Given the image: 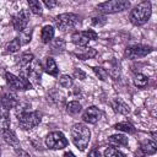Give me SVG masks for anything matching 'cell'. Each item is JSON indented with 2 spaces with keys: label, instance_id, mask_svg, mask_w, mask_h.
Instances as JSON below:
<instances>
[{
  "label": "cell",
  "instance_id": "cell-1",
  "mask_svg": "<svg viewBox=\"0 0 157 157\" xmlns=\"http://www.w3.org/2000/svg\"><path fill=\"white\" fill-rule=\"evenodd\" d=\"M152 13V5L150 1H142L137 4L129 15V20L134 26H142L145 25Z\"/></svg>",
  "mask_w": 157,
  "mask_h": 157
},
{
  "label": "cell",
  "instance_id": "cell-2",
  "mask_svg": "<svg viewBox=\"0 0 157 157\" xmlns=\"http://www.w3.org/2000/svg\"><path fill=\"white\" fill-rule=\"evenodd\" d=\"M70 134H71V140H72L74 145L80 151H83L88 146V142L91 139V131L85 124H82V123L75 124L71 128Z\"/></svg>",
  "mask_w": 157,
  "mask_h": 157
},
{
  "label": "cell",
  "instance_id": "cell-3",
  "mask_svg": "<svg viewBox=\"0 0 157 157\" xmlns=\"http://www.w3.org/2000/svg\"><path fill=\"white\" fill-rule=\"evenodd\" d=\"M18 125L22 130H32L37 125H39L42 120V114L38 110H29L17 117Z\"/></svg>",
  "mask_w": 157,
  "mask_h": 157
},
{
  "label": "cell",
  "instance_id": "cell-4",
  "mask_svg": "<svg viewBox=\"0 0 157 157\" xmlns=\"http://www.w3.org/2000/svg\"><path fill=\"white\" fill-rule=\"evenodd\" d=\"M78 22H80L78 15L72 13V12L60 13V15H58V16L54 17V25H55L56 28H59L60 31L71 29V28H74Z\"/></svg>",
  "mask_w": 157,
  "mask_h": 157
},
{
  "label": "cell",
  "instance_id": "cell-5",
  "mask_svg": "<svg viewBox=\"0 0 157 157\" xmlns=\"http://www.w3.org/2000/svg\"><path fill=\"white\" fill-rule=\"evenodd\" d=\"M129 7H130V1L128 0H112L98 4L96 9L102 13H115L128 10Z\"/></svg>",
  "mask_w": 157,
  "mask_h": 157
},
{
  "label": "cell",
  "instance_id": "cell-6",
  "mask_svg": "<svg viewBox=\"0 0 157 157\" xmlns=\"http://www.w3.org/2000/svg\"><path fill=\"white\" fill-rule=\"evenodd\" d=\"M44 142H45L47 147L50 148V150H63L69 144L67 139L65 137V135L61 131H52V132H49L45 136Z\"/></svg>",
  "mask_w": 157,
  "mask_h": 157
},
{
  "label": "cell",
  "instance_id": "cell-7",
  "mask_svg": "<svg viewBox=\"0 0 157 157\" xmlns=\"http://www.w3.org/2000/svg\"><path fill=\"white\" fill-rule=\"evenodd\" d=\"M18 97L16 94V92L10 88V87H6V88H2V91L0 92V104L2 107H5L6 109H11V108H15L17 104H18Z\"/></svg>",
  "mask_w": 157,
  "mask_h": 157
},
{
  "label": "cell",
  "instance_id": "cell-8",
  "mask_svg": "<svg viewBox=\"0 0 157 157\" xmlns=\"http://www.w3.org/2000/svg\"><path fill=\"white\" fill-rule=\"evenodd\" d=\"M153 50L152 47L150 45H144V44H134L130 45L125 49V56L129 59H139L144 58L147 54H150Z\"/></svg>",
  "mask_w": 157,
  "mask_h": 157
},
{
  "label": "cell",
  "instance_id": "cell-9",
  "mask_svg": "<svg viewBox=\"0 0 157 157\" xmlns=\"http://www.w3.org/2000/svg\"><path fill=\"white\" fill-rule=\"evenodd\" d=\"M29 21V12L27 10H20L12 16V26L17 32H22L26 29Z\"/></svg>",
  "mask_w": 157,
  "mask_h": 157
},
{
  "label": "cell",
  "instance_id": "cell-10",
  "mask_svg": "<svg viewBox=\"0 0 157 157\" xmlns=\"http://www.w3.org/2000/svg\"><path fill=\"white\" fill-rule=\"evenodd\" d=\"M27 71H28V78H31L34 83H39L40 82V77H42V72H43V69H42V65L39 61H36L33 60L29 66L27 67Z\"/></svg>",
  "mask_w": 157,
  "mask_h": 157
},
{
  "label": "cell",
  "instance_id": "cell-11",
  "mask_svg": "<svg viewBox=\"0 0 157 157\" xmlns=\"http://www.w3.org/2000/svg\"><path fill=\"white\" fill-rule=\"evenodd\" d=\"M101 110L96 107V105H91L88 108H86V110L83 112L82 114V119L85 123H88V124H96L99 118H101Z\"/></svg>",
  "mask_w": 157,
  "mask_h": 157
},
{
  "label": "cell",
  "instance_id": "cell-12",
  "mask_svg": "<svg viewBox=\"0 0 157 157\" xmlns=\"http://www.w3.org/2000/svg\"><path fill=\"white\" fill-rule=\"evenodd\" d=\"M0 134H1V136L4 139V141L7 145L12 146L13 148H18L20 147V141H18L16 134L13 132V130H11L10 128H1Z\"/></svg>",
  "mask_w": 157,
  "mask_h": 157
},
{
  "label": "cell",
  "instance_id": "cell-13",
  "mask_svg": "<svg viewBox=\"0 0 157 157\" xmlns=\"http://www.w3.org/2000/svg\"><path fill=\"white\" fill-rule=\"evenodd\" d=\"M110 105L113 108V110L118 114H123V115H126L130 113V107L120 98H114L112 102H110Z\"/></svg>",
  "mask_w": 157,
  "mask_h": 157
},
{
  "label": "cell",
  "instance_id": "cell-14",
  "mask_svg": "<svg viewBox=\"0 0 157 157\" xmlns=\"http://www.w3.org/2000/svg\"><path fill=\"white\" fill-rule=\"evenodd\" d=\"M140 151L142 152V155L145 156H151V155H155L156 151H157V145L153 140H146V141H142L140 144Z\"/></svg>",
  "mask_w": 157,
  "mask_h": 157
},
{
  "label": "cell",
  "instance_id": "cell-15",
  "mask_svg": "<svg viewBox=\"0 0 157 157\" xmlns=\"http://www.w3.org/2000/svg\"><path fill=\"white\" fill-rule=\"evenodd\" d=\"M75 55L80 59V60H87V59H92L97 55V50L94 48L91 47H83L80 50H77L75 53Z\"/></svg>",
  "mask_w": 157,
  "mask_h": 157
},
{
  "label": "cell",
  "instance_id": "cell-16",
  "mask_svg": "<svg viewBox=\"0 0 157 157\" xmlns=\"http://www.w3.org/2000/svg\"><path fill=\"white\" fill-rule=\"evenodd\" d=\"M108 142L110 145H114V146H128L129 139L123 134H114V135H110L108 137Z\"/></svg>",
  "mask_w": 157,
  "mask_h": 157
},
{
  "label": "cell",
  "instance_id": "cell-17",
  "mask_svg": "<svg viewBox=\"0 0 157 157\" xmlns=\"http://www.w3.org/2000/svg\"><path fill=\"white\" fill-rule=\"evenodd\" d=\"M71 40H72V43L75 44V45H77L78 48H83V47H87V44H88V39H87V37L83 34V32L81 31V32H75V33H72L71 34Z\"/></svg>",
  "mask_w": 157,
  "mask_h": 157
},
{
  "label": "cell",
  "instance_id": "cell-18",
  "mask_svg": "<svg viewBox=\"0 0 157 157\" xmlns=\"http://www.w3.org/2000/svg\"><path fill=\"white\" fill-rule=\"evenodd\" d=\"M115 130L118 131H123V132H126V134H135L136 132V129L135 126L129 123V121H120V123H117L114 126H113Z\"/></svg>",
  "mask_w": 157,
  "mask_h": 157
},
{
  "label": "cell",
  "instance_id": "cell-19",
  "mask_svg": "<svg viewBox=\"0 0 157 157\" xmlns=\"http://www.w3.org/2000/svg\"><path fill=\"white\" fill-rule=\"evenodd\" d=\"M53 38H54V28L52 26H49V25L44 26L42 28V32H40V39H42V42L43 43H49V42L53 40Z\"/></svg>",
  "mask_w": 157,
  "mask_h": 157
},
{
  "label": "cell",
  "instance_id": "cell-20",
  "mask_svg": "<svg viewBox=\"0 0 157 157\" xmlns=\"http://www.w3.org/2000/svg\"><path fill=\"white\" fill-rule=\"evenodd\" d=\"M33 60H34V55H33L32 53L27 52V53H23V54L18 58L17 65H18L20 69H26V67L29 66V64H31Z\"/></svg>",
  "mask_w": 157,
  "mask_h": 157
},
{
  "label": "cell",
  "instance_id": "cell-21",
  "mask_svg": "<svg viewBox=\"0 0 157 157\" xmlns=\"http://www.w3.org/2000/svg\"><path fill=\"white\" fill-rule=\"evenodd\" d=\"M45 71L49 74V75H52V76H54V77H56L58 75H59V69H58V66H56V63H55V60L53 59V58H47V60H45Z\"/></svg>",
  "mask_w": 157,
  "mask_h": 157
},
{
  "label": "cell",
  "instance_id": "cell-22",
  "mask_svg": "<svg viewBox=\"0 0 157 157\" xmlns=\"http://www.w3.org/2000/svg\"><path fill=\"white\" fill-rule=\"evenodd\" d=\"M48 101L54 105H60L64 102V96L59 91L53 90V91L48 92Z\"/></svg>",
  "mask_w": 157,
  "mask_h": 157
},
{
  "label": "cell",
  "instance_id": "cell-23",
  "mask_svg": "<svg viewBox=\"0 0 157 157\" xmlns=\"http://www.w3.org/2000/svg\"><path fill=\"white\" fill-rule=\"evenodd\" d=\"M0 124L2 128H10V112L0 104Z\"/></svg>",
  "mask_w": 157,
  "mask_h": 157
},
{
  "label": "cell",
  "instance_id": "cell-24",
  "mask_svg": "<svg viewBox=\"0 0 157 157\" xmlns=\"http://www.w3.org/2000/svg\"><path fill=\"white\" fill-rule=\"evenodd\" d=\"M82 110V105L77 102V101H70L69 103H66V112L71 115H76Z\"/></svg>",
  "mask_w": 157,
  "mask_h": 157
},
{
  "label": "cell",
  "instance_id": "cell-25",
  "mask_svg": "<svg viewBox=\"0 0 157 157\" xmlns=\"http://www.w3.org/2000/svg\"><path fill=\"white\" fill-rule=\"evenodd\" d=\"M28 6L32 13L34 15H42L43 13V9H42V2H39L38 0H28Z\"/></svg>",
  "mask_w": 157,
  "mask_h": 157
},
{
  "label": "cell",
  "instance_id": "cell-26",
  "mask_svg": "<svg viewBox=\"0 0 157 157\" xmlns=\"http://www.w3.org/2000/svg\"><path fill=\"white\" fill-rule=\"evenodd\" d=\"M20 48H21L20 38L16 37V38H13L10 43H7V45H6V53H16V52L20 50Z\"/></svg>",
  "mask_w": 157,
  "mask_h": 157
},
{
  "label": "cell",
  "instance_id": "cell-27",
  "mask_svg": "<svg viewBox=\"0 0 157 157\" xmlns=\"http://www.w3.org/2000/svg\"><path fill=\"white\" fill-rule=\"evenodd\" d=\"M148 83V77L142 75V74H137L135 77H134V85L139 88H145Z\"/></svg>",
  "mask_w": 157,
  "mask_h": 157
},
{
  "label": "cell",
  "instance_id": "cell-28",
  "mask_svg": "<svg viewBox=\"0 0 157 157\" xmlns=\"http://www.w3.org/2000/svg\"><path fill=\"white\" fill-rule=\"evenodd\" d=\"M29 110H31V103H27V102H18V104L15 107V113L17 117Z\"/></svg>",
  "mask_w": 157,
  "mask_h": 157
},
{
  "label": "cell",
  "instance_id": "cell-29",
  "mask_svg": "<svg viewBox=\"0 0 157 157\" xmlns=\"http://www.w3.org/2000/svg\"><path fill=\"white\" fill-rule=\"evenodd\" d=\"M32 32H33L32 28H26V29H23L21 32V37H18L20 38V42H21V45L22 44H28L31 42V39H32Z\"/></svg>",
  "mask_w": 157,
  "mask_h": 157
},
{
  "label": "cell",
  "instance_id": "cell-30",
  "mask_svg": "<svg viewBox=\"0 0 157 157\" xmlns=\"http://www.w3.org/2000/svg\"><path fill=\"white\" fill-rule=\"evenodd\" d=\"M104 157H126V155L115 147H107L104 150Z\"/></svg>",
  "mask_w": 157,
  "mask_h": 157
},
{
  "label": "cell",
  "instance_id": "cell-31",
  "mask_svg": "<svg viewBox=\"0 0 157 157\" xmlns=\"http://www.w3.org/2000/svg\"><path fill=\"white\" fill-rule=\"evenodd\" d=\"M59 83H60V86L64 87V88H70V87L74 85V80H72V77L69 76V75H61L60 78H59Z\"/></svg>",
  "mask_w": 157,
  "mask_h": 157
},
{
  "label": "cell",
  "instance_id": "cell-32",
  "mask_svg": "<svg viewBox=\"0 0 157 157\" xmlns=\"http://www.w3.org/2000/svg\"><path fill=\"white\" fill-rule=\"evenodd\" d=\"M93 71H94L96 76H97L99 80L105 81V80L108 78V72H107L105 69H103V67H101V66H96V67H93Z\"/></svg>",
  "mask_w": 157,
  "mask_h": 157
},
{
  "label": "cell",
  "instance_id": "cell-33",
  "mask_svg": "<svg viewBox=\"0 0 157 157\" xmlns=\"http://www.w3.org/2000/svg\"><path fill=\"white\" fill-rule=\"evenodd\" d=\"M91 23L93 25V26H97V27H102V26H104L105 23H107V18H105V16H93L92 18H91Z\"/></svg>",
  "mask_w": 157,
  "mask_h": 157
},
{
  "label": "cell",
  "instance_id": "cell-34",
  "mask_svg": "<svg viewBox=\"0 0 157 157\" xmlns=\"http://www.w3.org/2000/svg\"><path fill=\"white\" fill-rule=\"evenodd\" d=\"M82 32H83V34L87 37V39H88V40H96V39L98 38V34H97L93 29H91V28L85 29V31H82Z\"/></svg>",
  "mask_w": 157,
  "mask_h": 157
},
{
  "label": "cell",
  "instance_id": "cell-35",
  "mask_svg": "<svg viewBox=\"0 0 157 157\" xmlns=\"http://www.w3.org/2000/svg\"><path fill=\"white\" fill-rule=\"evenodd\" d=\"M74 76L76 78H80V80H85L86 78V74L81 70V69H75L74 70Z\"/></svg>",
  "mask_w": 157,
  "mask_h": 157
},
{
  "label": "cell",
  "instance_id": "cell-36",
  "mask_svg": "<svg viewBox=\"0 0 157 157\" xmlns=\"http://www.w3.org/2000/svg\"><path fill=\"white\" fill-rule=\"evenodd\" d=\"M15 153H16L17 157H31V155H29L28 152H26L25 150H22L21 147L15 148Z\"/></svg>",
  "mask_w": 157,
  "mask_h": 157
},
{
  "label": "cell",
  "instance_id": "cell-37",
  "mask_svg": "<svg viewBox=\"0 0 157 157\" xmlns=\"http://www.w3.org/2000/svg\"><path fill=\"white\" fill-rule=\"evenodd\" d=\"M43 4H44L48 9H53V7H55L59 2H58V1H55V0H43Z\"/></svg>",
  "mask_w": 157,
  "mask_h": 157
},
{
  "label": "cell",
  "instance_id": "cell-38",
  "mask_svg": "<svg viewBox=\"0 0 157 157\" xmlns=\"http://www.w3.org/2000/svg\"><path fill=\"white\" fill-rule=\"evenodd\" d=\"M87 157H101V153H99V151H97V150H92V151L88 152Z\"/></svg>",
  "mask_w": 157,
  "mask_h": 157
},
{
  "label": "cell",
  "instance_id": "cell-39",
  "mask_svg": "<svg viewBox=\"0 0 157 157\" xmlns=\"http://www.w3.org/2000/svg\"><path fill=\"white\" fill-rule=\"evenodd\" d=\"M64 157H76V156H75L72 152H65V153H64Z\"/></svg>",
  "mask_w": 157,
  "mask_h": 157
}]
</instances>
